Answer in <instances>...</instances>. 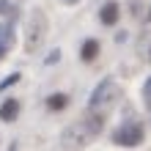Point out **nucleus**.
<instances>
[{"label": "nucleus", "instance_id": "nucleus-2", "mask_svg": "<svg viewBox=\"0 0 151 151\" xmlns=\"http://www.w3.org/2000/svg\"><path fill=\"white\" fill-rule=\"evenodd\" d=\"M44 36H47V17L41 8H30L25 17V52L28 55L36 52L44 44Z\"/></svg>", "mask_w": 151, "mask_h": 151}, {"label": "nucleus", "instance_id": "nucleus-7", "mask_svg": "<svg viewBox=\"0 0 151 151\" xmlns=\"http://www.w3.org/2000/svg\"><path fill=\"white\" fill-rule=\"evenodd\" d=\"M96 55H99V41H96V39H88L83 44V50H80V58H83L85 63H91V60H96Z\"/></svg>", "mask_w": 151, "mask_h": 151}, {"label": "nucleus", "instance_id": "nucleus-15", "mask_svg": "<svg viewBox=\"0 0 151 151\" xmlns=\"http://www.w3.org/2000/svg\"><path fill=\"white\" fill-rule=\"evenodd\" d=\"M63 3H66V6H74V3H80V0H63Z\"/></svg>", "mask_w": 151, "mask_h": 151}, {"label": "nucleus", "instance_id": "nucleus-8", "mask_svg": "<svg viewBox=\"0 0 151 151\" xmlns=\"http://www.w3.org/2000/svg\"><path fill=\"white\" fill-rule=\"evenodd\" d=\"M14 47V36H11V28L8 25H0V58L6 55L8 50Z\"/></svg>", "mask_w": 151, "mask_h": 151}, {"label": "nucleus", "instance_id": "nucleus-4", "mask_svg": "<svg viewBox=\"0 0 151 151\" xmlns=\"http://www.w3.org/2000/svg\"><path fill=\"white\" fill-rule=\"evenodd\" d=\"M113 140H115L118 146H127V148H132V146H140V140H143V127H140L137 121H124L121 127L115 129Z\"/></svg>", "mask_w": 151, "mask_h": 151}, {"label": "nucleus", "instance_id": "nucleus-6", "mask_svg": "<svg viewBox=\"0 0 151 151\" xmlns=\"http://www.w3.org/2000/svg\"><path fill=\"white\" fill-rule=\"evenodd\" d=\"M17 115H19V102H17V99H6L3 104H0V118H3L6 124L17 121Z\"/></svg>", "mask_w": 151, "mask_h": 151}, {"label": "nucleus", "instance_id": "nucleus-1", "mask_svg": "<svg viewBox=\"0 0 151 151\" xmlns=\"http://www.w3.org/2000/svg\"><path fill=\"white\" fill-rule=\"evenodd\" d=\"M102 118L96 115V118H83V121H77V124H72L66 132H63V146L66 148H83V146H88V140H91L93 135H99L102 132Z\"/></svg>", "mask_w": 151, "mask_h": 151}, {"label": "nucleus", "instance_id": "nucleus-9", "mask_svg": "<svg viewBox=\"0 0 151 151\" xmlns=\"http://www.w3.org/2000/svg\"><path fill=\"white\" fill-rule=\"evenodd\" d=\"M47 104H50V110H63L66 104H69V96L66 93H52L50 99H47Z\"/></svg>", "mask_w": 151, "mask_h": 151}, {"label": "nucleus", "instance_id": "nucleus-10", "mask_svg": "<svg viewBox=\"0 0 151 151\" xmlns=\"http://www.w3.org/2000/svg\"><path fill=\"white\" fill-rule=\"evenodd\" d=\"M143 99H146V104L151 107V77L146 80V85H143Z\"/></svg>", "mask_w": 151, "mask_h": 151}, {"label": "nucleus", "instance_id": "nucleus-11", "mask_svg": "<svg viewBox=\"0 0 151 151\" xmlns=\"http://www.w3.org/2000/svg\"><path fill=\"white\" fill-rule=\"evenodd\" d=\"M17 80H19V74H11L8 80H3V83H0V91H6V88H8V85H14Z\"/></svg>", "mask_w": 151, "mask_h": 151}, {"label": "nucleus", "instance_id": "nucleus-13", "mask_svg": "<svg viewBox=\"0 0 151 151\" xmlns=\"http://www.w3.org/2000/svg\"><path fill=\"white\" fill-rule=\"evenodd\" d=\"M146 60H148V63H151V39L146 41Z\"/></svg>", "mask_w": 151, "mask_h": 151}, {"label": "nucleus", "instance_id": "nucleus-5", "mask_svg": "<svg viewBox=\"0 0 151 151\" xmlns=\"http://www.w3.org/2000/svg\"><path fill=\"white\" fill-rule=\"evenodd\" d=\"M118 14H121V8H118V3H104L102 6V11H99V19H102V25H115L118 22Z\"/></svg>", "mask_w": 151, "mask_h": 151}, {"label": "nucleus", "instance_id": "nucleus-14", "mask_svg": "<svg viewBox=\"0 0 151 151\" xmlns=\"http://www.w3.org/2000/svg\"><path fill=\"white\" fill-rule=\"evenodd\" d=\"M3 11H8V0H0V14Z\"/></svg>", "mask_w": 151, "mask_h": 151}, {"label": "nucleus", "instance_id": "nucleus-12", "mask_svg": "<svg viewBox=\"0 0 151 151\" xmlns=\"http://www.w3.org/2000/svg\"><path fill=\"white\" fill-rule=\"evenodd\" d=\"M58 55H60V52H58V50H52V55L47 58V63H50V66H52V63H58Z\"/></svg>", "mask_w": 151, "mask_h": 151}, {"label": "nucleus", "instance_id": "nucleus-3", "mask_svg": "<svg viewBox=\"0 0 151 151\" xmlns=\"http://www.w3.org/2000/svg\"><path fill=\"white\" fill-rule=\"evenodd\" d=\"M115 99H118V85H115L113 77H104L91 93V107L93 110H110Z\"/></svg>", "mask_w": 151, "mask_h": 151}]
</instances>
